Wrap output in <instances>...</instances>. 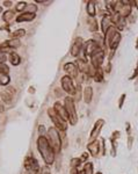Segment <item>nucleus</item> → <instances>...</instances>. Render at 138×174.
Listing matches in <instances>:
<instances>
[{"label":"nucleus","instance_id":"10","mask_svg":"<svg viewBox=\"0 0 138 174\" xmlns=\"http://www.w3.org/2000/svg\"><path fill=\"white\" fill-rule=\"evenodd\" d=\"M53 109H55V111L57 113V115H59L64 121H69V116H67L66 109H65V107H63V106L61 105V102H56V103H55Z\"/></svg>","mask_w":138,"mask_h":174},{"label":"nucleus","instance_id":"9","mask_svg":"<svg viewBox=\"0 0 138 174\" xmlns=\"http://www.w3.org/2000/svg\"><path fill=\"white\" fill-rule=\"evenodd\" d=\"M98 50H100V45H99V43L96 41L90 40V41L86 42V44H85V53H86L87 57H91Z\"/></svg>","mask_w":138,"mask_h":174},{"label":"nucleus","instance_id":"36","mask_svg":"<svg viewBox=\"0 0 138 174\" xmlns=\"http://www.w3.org/2000/svg\"><path fill=\"white\" fill-rule=\"evenodd\" d=\"M71 174H79V171H78L77 168H73L72 172H71Z\"/></svg>","mask_w":138,"mask_h":174},{"label":"nucleus","instance_id":"42","mask_svg":"<svg viewBox=\"0 0 138 174\" xmlns=\"http://www.w3.org/2000/svg\"><path fill=\"white\" fill-rule=\"evenodd\" d=\"M98 174H102V173H98Z\"/></svg>","mask_w":138,"mask_h":174},{"label":"nucleus","instance_id":"6","mask_svg":"<svg viewBox=\"0 0 138 174\" xmlns=\"http://www.w3.org/2000/svg\"><path fill=\"white\" fill-rule=\"evenodd\" d=\"M24 168L32 174H37V172L40 171L38 163L34 157H27L24 159Z\"/></svg>","mask_w":138,"mask_h":174},{"label":"nucleus","instance_id":"40","mask_svg":"<svg viewBox=\"0 0 138 174\" xmlns=\"http://www.w3.org/2000/svg\"><path fill=\"white\" fill-rule=\"evenodd\" d=\"M1 12H3V7H1V6H0V13H1Z\"/></svg>","mask_w":138,"mask_h":174},{"label":"nucleus","instance_id":"18","mask_svg":"<svg viewBox=\"0 0 138 174\" xmlns=\"http://www.w3.org/2000/svg\"><path fill=\"white\" fill-rule=\"evenodd\" d=\"M0 96H1V99H3V101L4 102H11L12 101V99H13V94L11 93V92H8L7 90L6 91H3L1 93H0Z\"/></svg>","mask_w":138,"mask_h":174},{"label":"nucleus","instance_id":"20","mask_svg":"<svg viewBox=\"0 0 138 174\" xmlns=\"http://www.w3.org/2000/svg\"><path fill=\"white\" fill-rule=\"evenodd\" d=\"M101 27H102V32L106 34V33H107V30L109 29V27H110V19H109L108 16H104V18L102 19Z\"/></svg>","mask_w":138,"mask_h":174},{"label":"nucleus","instance_id":"13","mask_svg":"<svg viewBox=\"0 0 138 174\" xmlns=\"http://www.w3.org/2000/svg\"><path fill=\"white\" fill-rule=\"evenodd\" d=\"M103 124H104V121H103V120H98V121L95 122L94 128H93V130H92V132H91V138H92V139H95V138H96V136L99 135V132H100L101 128L103 127Z\"/></svg>","mask_w":138,"mask_h":174},{"label":"nucleus","instance_id":"38","mask_svg":"<svg viewBox=\"0 0 138 174\" xmlns=\"http://www.w3.org/2000/svg\"><path fill=\"white\" fill-rule=\"evenodd\" d=\"M43 132H44V127L40 125V134H43Z\"/></svg>","mask_w":138,"mask_h":174},{"label":"nucleus","instance_id":"32","mask_svg":"<svg viewBox=\"0 0 138 174\" xmlns=\"http://www.w3.org/2000/svg\"><path fill=\"white\" fill-rule=\"evenodd\" d=\"M6 59H7V57H6L5 52L0 51V63H5V62H6Z\"/></svg>","mask_w":138,"mask_h":174},{"label":"nucleus","instance_id":"14","mask_svg":"<svg viewBox=\"0 0 138 174\" xmlns=\"http://www.w3.org/2000/svg\"><path fill=\"white\" fill-rule=\"evenodd\" d=\"M35 19V14L34 13H22L21 15H19L16 18V22H26V21H33Z\"/></svg>","mask_w":138,"mask_h":174},{"label":"nucleus","instance_id":"28","mask_svg":"<svg viewBox=\"0 0 138 174\" xmlns=\"http://www.w3.org/2000/svg\"><path fill=\"white\" fill-rule=\"evenodd\" d=\"M8 82H9L8 74H1V76H0V84H1V85H7Z\"/></svg>","mask_w":138,"mask_h":174},{"label":"nucleus","instance_id":"1","mask_svg":"<svg viewBox=\"0 0 138 174\" xmlns=\"http://www.w3.org/2000/svg\"><path fill=\"white\" fill-rule=\"evenodd\" d=\"M37 148H38V151L42 154L45 164L46 165H51L55 161V151L51 148V145L49 144L46 137L41 136L37 139Z\"/></svg>","mask_w":138,"mask_h":174},{"label":"nucleus","instance_id":"30","mask_svg":"<svg viewBox=\"0 0 138 174\" xmlns=\"http://www.w3.org/2000/svg\"><path fill=\"white\" fill-rule=\"evenodd\" d=\"M37 11V7L35 6V5H27V7H26V13H34L35 14V12Z\"/></svg>","mask_w":138,"mask_h":174},{"label":"nucleus","instance_id":"41","mask_svg":"<svg viewBox=\"0 0 138 174\" xmlns=\"http://www.w3.org/2000/svg\"><path fill=\"white\" fill-rule=\"evenodd\" d=\"M137 49H138V41H137Z\"/></svg>","mask_w":138,"mask_h":174},{"label":"nucleus","instance_id":"29","mask_svg":"<svg viewBox=\"0 0 138 174\" xmlns=\"http://www.w3.org/2000/svg\"><path fill=\"white\" fill-rule=\"evenodd\" d=\"M8 71H9V69H8V66L6 64L0 63V74H7Z\"/></svg>","mask_w":138,"mask_h":174},{"label":"nucleus","instance_id":"22","mask_svg":"<svg viewBox=\"0 0 138 174\" xmlns=\"http://www.w3.org/2000/svg\"><path fill=\"white\" fill-rule=\"evenodd\" d=\"M88 26H90L91 32H96L98 30V22H96L95 18H90L88 19Z\"/></svg>","mask_w":138,"mask_h":174},{"label":"nucleus","instance_id":"2","mask_svg":"<svg viewBox=\"0 0 138 174\" xmlns=\"http://www.w3.org/2000/svg\"><path fill=\"white\" fill-rule=\"evenodd\" d=\"M120 41H121V35H120V33L116 32V28H115V27L110 26L109 29L107 30V33H106V42H108L110 49H112L113 51H115L116 48L118 47Z\"/></svg>","mask_w":138,"mask_h":174},{"label":"nucleus","instance_id":"24","mask_svg":"<svg viewBox=\"0 0 138 174\" xmlns=\"http://www.w3.org/2000/svg\"><path fill=\"white\" fill-rule=\"evenodd\" d=\"M24 35H26V30H24V29H18V30H15L12 34L13 38H16V40H19V37H22Z\"/></svg>","mask_w":138,"mask_h":174},{"label":"nucleus","instance_id":"23","mask_svg":"<svg viewBox=\"0 0 138 174\" xmlns=\"http://www.w3.org/2000/svg\"><path fill=\"white\" fill-rule=\"evenodd\" d=\"M13 18H14V12L13 11H6L5 13H4V15H3V20L5 21V22H9V21H12L13 20Z\"/></svg>","mask_w":138,"mask_h":174},{"label":"nucleus","instance_id":"12","mask_svg":"<svg viewBox=\"0 0 138 174\" xmlns=\"http://www.w3.org/2000/svg\"><path fill=\"white\" fill-rule=\"evenodd\" d=\"M90 153L92 157H96L98 153H99V149H100V143L98 140H93L88 144V146H87Z\"/></svg>","mask_w":138,"mask_h":174},{"label":"nucleus","instance_id":"11","mask_svg":"<svg viewBox=\"0 0 138 174\" xmlns=\"http://www.w3.org/2000/svg\"><path fill=\"white\" fill-rule=\"evenodd\" d=\"M81 47H82V40L79 37V38H75V41L73 42L72 47H71V53L72 56H78L80 53V50H81Z\"/></svg>","mask_w":138,"mask_h":174},{"label":"nucleus","instance_id":"16","mask_svg":"<svg viewBox=\"0 0 138 174\" xmlns=\"http://www.w3.org/2000/svg\"><path fill=\"white\" fill-rule=\"evenodd\" d=\"M92 96H93V91H92V87L87 86L85 91H84V99L87 103H90L92 101Z\"/></svg>","mask_w":138,"mask_h":174},{"label":"nucleus","instance_id":"25","mask_svg":"<svg viewBox=\"0 0 138 174\" xmlns=\"http://www.w3.org/2000/svg\"><path fill=\"white\" fill-rule=\"evenodd\" d=\"M115 23H116V26H117V28L120 29V30H122V29H124V26H125V19L120 15V18L117 19V21Z\"/></svg>","mask_w":138,"mask_h":174},{"label":"nucleus","instance_id":"35","mask_svg":"<svg viewBox=\"0 0 138 174\" xmlns=\"http://www.w3.org/2000/svg\"><path fill=\"white\" fill-rule=\"evenodd\" d=\"M12 5V1H4V6H7V7H9Z\"/></svg>","mask_w":138,"mask_h":174},{"label":"nucleus","instance_id":"39","mask_svg":"<svg viewBox=\"0 0 138 174\" xmlns=\"http://www.w3.org/2000/svg\"><path fill=\"white\" fill-rule=\"evenodd\" d=\"M29 92H30V93H34L35 91H34V88H32V87H30V90H29Z\"/></svg>","mask_w":138,"mask_h":174},{"label":"nucleus","instance_id":"26","mask_svg":"<svg viewBox=\"0 0 138 174\" xmlns=\"http://www.w3.org/2000/svg\"><path fill=\"white\" fill-rule=\"evenodd\" d=\"M82 171H84L85 174H93V164L92 163H86Z\"/></svg>","mask_w":138,"mask_h":174},{"label":"nucleus","instance_id":"31","mask_svg":"<svg viewBox=\"0 0 138 174\" xmlns=\"http://www.w3.org/2000/svg\"><path fill=\"white\" fill-rule=\"evenodd\" d=\"M80 164H81V159L80 158H73L71 160V165H72L73 168H77L78 166H80Z\"/></svg>","mask_w":138,"mask_h":174},{"label":"nucleus","instance_id":"17","mask_svg":"<svg viewBox=\"0 0 138 174\" xmlns=\"http://www.w3.org/2000/svg\"><path fill=\"white\" fill-rule=\"evenodd\" d=\"M87 13L91 18H94L95 14H96V11H95V1H90L87 4Z\"/></svg>","mask_w":138,"mask_h":174},{"label":"nucleus","instance_id":"27","mask_svg":"<svg viewBox=\"0 0 138 174\" xmlns=\"http://www.w3.org/2000/svg\"><path fill=\"white\" fill-rule=\"evenodd\" d=\"M26 7H27V3L21 1V3H19V4L16 5L15 11H16V12H22V11H26Z\"/></svg>","mask_w":138,"mask_h":174},{"label":"nucleus","instance_id":"21","mask_svg":"<svg viewBox=\"0 0 138 174\" xmlns=\"http://www.w3.org/2000/svg\"><path fill=\"white\" fill-rule=\"evenodd\" d=\"M93 78H94V80H95L96 82H101V81H103V72H102V70H101L100 67H99V69H96V71H95V73H94Z\"/></svg>","mask_w":138,"mask_h":174},{"label":"nucleus","instance_id":"19","mask_svg":"<svg viewBox=\"0 0 138 174\" xmlns=\"http://www.w3.org/2000/svg\"><path fill=\"white\" fill-rule=\"evenodd\" d=\"M9 61H11V63L13 64V65H19L20 64V62H21V58H20V56L18 55V53H15V52H12L11 55H9Z\"/></svg>","mask_w":138,"mask_h":174},{"label":"nucleus","instance_id":"33","mask_svg":"<svg viewBox=\"0 0 138 174\" xmlns=\"http://www.w3.org/2000/svg\"><path fill=\"white\" fill-rule=\"evenodd\" d=\"M124 99H125V94H123L121 98H120V103H118V107L120 108H122V106H123V101H124Z\"/></svg>","mask_w":138,"mask_h":174},{"label":"nucleus","instance_id":"4","mask_svg":"<svg viewBox=\"0 0 138 174\" xmlns=\"http://www.w3.org/2000/svg\"><path fill=\"white\" fill-rule=\"evenodd\" d=\"M65 109H66V113H67V116H69L70 124L75 125L77 122H78V116H77V111H75V108H74V101L70 96L65 98Z\"/></svg>","mask_w":138,"mask_h":174},{"label":"nucleus","instance_id":"7","mask_svg":"<svg viewBox=\"0 0 138 174\" xmlns=\"http://www.w3.org/2000/svg\"><path fill=\"white\" fill-rule=\"evenodd\" d=\"M103 59H104V52H103V50L100 49L91 56V65L95 69H99L102 65Z\"/></svg>","mask_w":138,"mask_h":174},{"label":"nucleus","instance_id":"37","mask_svg":"<svg viewBox=\"0 0 138 174\" xmlns=\"http://www.w3.org/2000/svg\"><path fill=\"white\" fill-rule=\"evenodd\" d=\"M87 153H84V154H82V157H81V160H86L87 159Z\"/></svg>","mask_w":138,"mask_h":174},{"label":"nucleus","instance_id":"3","mask_svg":"<svg viewBox=\"0 0 138 174\" xmlns=\"http://www.w3.org/2000/svg\"><path fill=\"white\" fill-rule=\"evenodd\" d=\"M48 142L55 152H61V137L56 128H50L48 131Z\"/></svg>","mask_w":138,"mask_h":174},{"label":"nucleus","instance_id":"15","mask_svg":"<svg viewBox=\"0 0 138 174\" xmlns=\"http://www.w3.org/2000/svg\"><path fill=\"white\" fill-rule=\"evenodd\" d=\"M64 70H65V72H67L71 77H75V76H77V72H78L77 65H75L74 63H67V64H65Z\"/></svg>","mask_w":138,"mask_h":174},{"label":"nucleus","instance_id":"8","mask_svg":"<svg viewBox=\"0 0 138 174\" xmlns=\"http://www.w3.org/2000/svg\"><path fill=\"white\" fill-rule=\"evenodd\" d=\"M62 87H63V90L66 92V93H69V94H71V95H73V94H75V87H74V85H73V81H72V79H71V77L70 76H64L63 78H62Z\"/></svg>","mask_w":138,"mask_h":174},{"label":"nucleus","instance_id":"34","mask_svg":"<svg viewBox=\"0 0 138 174\" xmlns=\"http://www.w3.org/2000/svg\"><path fill=\"white\" fill-rule=\"evenodd\" d=\"M42 174H50V171H49V167L45 166L42 168Z\"/></svg>","mask_w":138,"mask_h":174},{"label":"nucleus","instance_id":"5","mask_svg":"<svg viewBox=\"0 0 138 174\" xmlns=\"http://www.w3.org/2000/svg\"><path fill=\"white\" fill-rule=\"evenodd\" d=\"M48 114H49V116L51 117L53 124L56 125V128H58V129L62 130V131H65V130H66V128H67L66 121H64L59 115H57V113L55 111L53 108H52V109H49V110H48Z\"/></svg>","mask_w":138,"mask_h":174}]
</instances>
